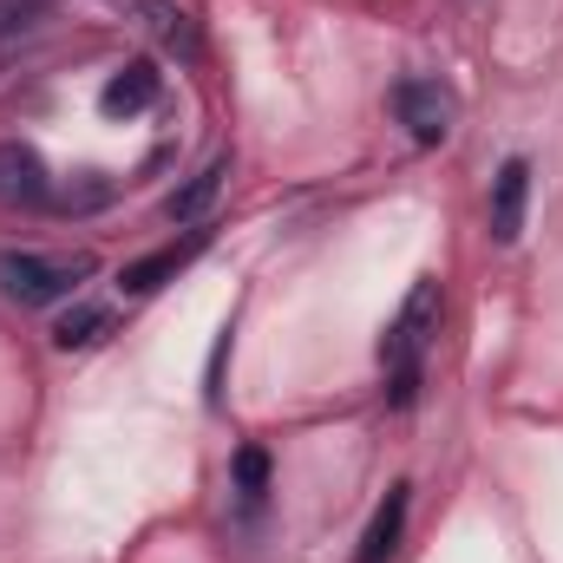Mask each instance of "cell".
<instances>
[{
    "mask_svg": "<svg viewBox=\"0 0 563 563\" xmlns=\"http://www.w3.org/2000/svg\"><path fill=\"white\" fill-rule=\"evenodd\" d=\"M139 13H151V33L164 40V46H177L184 59H197V20L184 13V7H170V0H132Z\"/></svg>",
    "mask_w": 563,
    "mask_h": 563,
    "instance_id": "obj_11",
    "label": "cell"
},
{
    "mask_svg": "<svg viewBox=\"0 0 563 563\" xmlns=\"http://www.w3.org/2000/svg\"><path fill=\"white\" fill-rule=\"evenodd\" d=\"M394 112H400V125H407L413 144H445L452 119H459V99L439 79H400L394 86Z\"/></svg>",
    "mask_w": 563,
    "mask_h": 563,
    "instance_id": "obj_3",
    "label": "cell"
},
{
    "mask_svg": "<svg viewBox=\"0 0 563 563\" xmlns=\"http://www.w3.org/2000/svg\"><path fill=\"white\" fill-rule=\"evenodd\" d=\"M203 243H210V230L197 223V230H190L184 243H164V250H151V256H139V263H132V269L119 276V288H125V295H151V288H164V282L177 276V269H184V263H190V256H197Z\"/></svg>",
    "mask_w": 563,
    "mask_h": 563,
    "instance_id": "obj_7",
    "label": "cell"
},
{
    "mask_svg": "<svg viewBox=\"0 0 563 563\" xmlns=\"http://www.w3.org/2000/svg\"><path fill=\"white\" fill-rule=\"evenodd\" d=\"M53 197V177H46V157L33 144L7 139L0 144V203L7 210H40Z\"/></svg>",
    "mask_w": 563,
    "mask_h": 563,
    "instance_id": "obj_4",
    "label": "cell"
},
{
    "mask_svg": "<svg viewBox=\"0 0 563 563\" xmlns=\"http://www.w3.org/2000/svg\"><path fill=\"white\" fill-rule=\"evenodd\" d=\"M525 203H531V157H505L492 177V236L498 243L525 236Z\"/></svg>",
    "mask_w": 563,
    "mask_h": 563,
    "instance_id": "obj_5",
    "label": "cell"
},
{
    "mask_svg": "<svg viewBox=\"0 0 563 563\" xmlns=\"http://www.w3.org/2000/svg\"><path fill=\"white\" fill-rule=\"evenodd\" d=\"M407 505H413V485H394V492H387V505L374 511V525H367V538H361V558H354V563H387L394 551H400Z\"/></svg>",
    "mask_w": 563,
    "mask_h": 563,
    "instance_id": "obj_9",
    "label": "cell"
},
{
    "mask_svg": "<svg viewBox=\"0 0 563 563\" xmlns=\"http://www.w3.org/2000/svg\"><path fill=\"white\" fill-rule=\"evenodd\" d=\"M223 177H230V151H217L190 184H177L170 197H164V223H184V230H197L203 223V210L223 197Z\"/></svg>",
    "mask_w": 563,
    "mask_h": 563,
    "instance_id": "obj_6",
    "label": "cell"
},
{
    "mask_svg": "<svg viewBox=\"0 0 563 563\" xmlns=\"http://www.w3.org/2000/svg\"><path fill=\"white\" fill-rule=\"evenodd\" d=\"M106 334H112V314L86 301V308L59 314V328H53V347H59V354H79V347H99Z\"/></svg>",
    "mask_w": 563,
    "mask_h": 563,
    "instance_id": "obj_10",
    "label": "cell"
},
{
    "mask_svg": "<svg viewBox=\"0 0 563 563\" xmlns=\"http://www.w3.org/2000/svg\"><path fill=\"white\" fill-rule=\"evenodd\" d=\"M157 86H164V73L151 66V59H132V66H119L112 79H106V92H99V106L112 112V119H139L157 106Z\"/></svg>",
    "mask_w": 563,
    "mask_h": 563,
    "instance_id": "obj_8",
    "label": "cell"
},
{
    "mask_svg": "<svg viewBox=\"0 0 563 563\" xmlns=\"http://www.w3.org/2000/svg\"><path fill=\"white\" fill-rule=\"evenodd\" d=\"M236 492H243V505H263L269 498V452L263 445H243L236 452Z\"/></svg>",
    "mask_w": 563,
    "mask_h": 563,
    "instance_id": "obj_12",
    "label": "cell"
},
{
    "mask_svg": "<svg viewBox=\"0 0 563 563\" xmlns=\"http://www.w3.org/2000/svg\"><path fill=\"white\" fill-rule=\"evenodd\" d=\"M92 276V256H40V250H0V295L20 308L66 301L79 282Z\"/></svg>",
    "mask_w": 563,
    "mask_h": 563,
    "instance_id": "obj_2",
    "label": "cell"
},
{
    "mask_svg": "<svg viewBox=\"0 0 563 563\" xmlns=\"http://www.w3.org/2000/svg\"><path fill=\"white\" fill-rule=\"evenodd\" d=\"M230 347H236V321H223L217 347H210V367H203V407H223V367H230Z\"/></svg>",
    "mask_w": 563,
    "mask_h": 563,
    "instance_id": "obj_13",
    "label": "cell"
},
{
    "mask_svg": "<svg viewBox=\"0 0 563 563\" xmlns=\"http://www.w3.org/2000/svg\"><path fill=\"white\" fill-rule=\"evenodd\" d=\"M439 334V276H420L407 288L400 314L387 321L380 334V374H387V407H413L420 400V380H426V347Z\"/></svg>",
    "mask_w": 563,
    "mask_h": 563,
    "instance_id": "obj_1",
    "label": "cell"
}]
</instances>
